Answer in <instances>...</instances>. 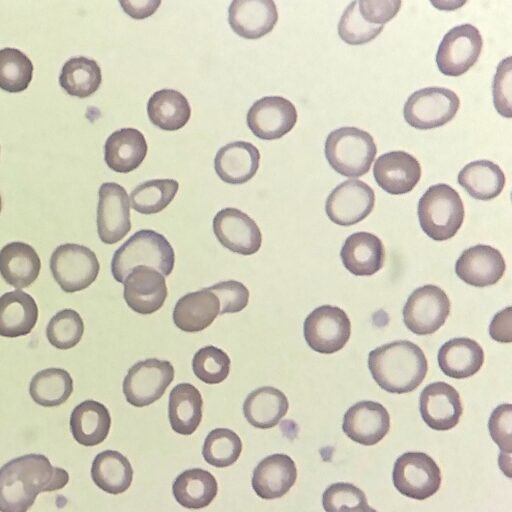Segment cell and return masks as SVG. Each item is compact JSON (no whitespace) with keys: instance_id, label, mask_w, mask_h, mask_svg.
<instances>
[{"instance_id":"obj_1","label":"cell","mask_w":512,"mask_h":512,"mask_svg":"<svg viewBox=\"0 0 512 512\" xmlns=\"http://www.w3.org/2000/svg\"><path fill=\"white\" fill-rule=\"evenodd\" d=\"M68 472L42 454L14 458L0 468V512H27L41 492L67 485Z\"/></svg>"},{"instance_id":"obj_2","label":"cell","mask_w":512,"mask_h":512,"mask_svg":"<svg viewBox=\"0 0 512 512\" xmlns=\"http://www.w3.org/2000/svg\"><path fill=\"white\" fill-rule=\"evenodd\" d=\"M368 367L380 388L389 393L403 394L415 390L423 382L428 362L418 345L400 340L370 351Z\"/></svg>"},{"instance_id":"obj_3","label":"cell","mask_w":512,"mask_h":512,"mask_svg":"<svg viewBox=\"0 0 512 512\" xmlns=\"http://www.w3.org/2000/svg\"><path fill=\"white\" fill-rule=\"evenodd\" d=\"M175 253L168 240L160 233L143 229L135 232L114 253L111 272L117 282L123 283L136 266L157 269L164 277L174 268Z\"/></svg>"},{"instance_id":"obj_4","label":"cell","mask_w":512,"mask_h":512,"mask_svg":"<svg viewBox=\"0 0 512 512\" xmlns=\"http://www.w3.org/2000/svg\"><path fill=\"white\" fill-rule=\"evenodd\" d=\"M464 216L462 199L448 184L430 186L419 199L420 226L433 240L445 241L454 237L462 226Z\"/></svg>"},{"instance_id":"obj_5","label":"cell","mask_w":512,"mask_h":512,"mask_svg":"<svg viewBox=\"0 0 512 512\" xmlns=\"http://www.w3.org/2000/svg\"><path fill=\"white\" fill-rule=\"evenodd\" d=\"M325 157L339 174L357 178L366 174L377 153L370 133L357 127H340L325 141Z\"/></svg>"},{"instance_id":"obj_6","label":"cell","mask_w":512,"mask_h":512,"mask_svg":"<svg viewBox=\"0 0 512 512\" xmlns=\"http://www.w3.org/2000/svg\"><path fill=\"white\" fill-rule=\"evenodd\" d=\"M459 107L460 99L454 91L443 87H426L408 97L403 116L411 127L429 130L450 122Z\"/></svg>"},{"instance_id":"obj_7","label":"cell","mask_w":512,"mask_h":512,"mask_svg":"<svg viewBox=\"0 0 512 512\" xmlns=\"http://www.w3.org/2000/svg\"><path fill=\"white\" fill-rule=\"evenodd\" d=\"M50 270L64 292L74 293L86 289L96 280L100 264L90 248L66 243L53 251Z\"/></svg>"},{"instance_id":"obj_8","label":"cell","mask_w":512,"mask_h":512,"mask_svg":"<svg viewBox=\"0 0 512 512\" xmlns=\"http://www.w3.org/2000/svg\"><path fill=\"white\" fill-rule=\"evenodd\" d=\"M392 480L402 495L425 500L439 490L442 477L439 466L428 454L406 452L396 459Z\"/></svg>"},{"instance_id":"obj_9","label":"cell","mask_w":512,"mask_h":512,"mask_svg":"<svg viewBox=\"0 0 512 512\" xmlns=\"http://www.w3.org/2000/svg\"><path fill=\"white\" fill-rule=\"evenodd\" d=\"M174 367L167 360L149 358L129 368L122 384L126 401L145 407L159 400L174 379Z\"/></svg>"},{"instance_id":"obj_10","label":"cell","mask_w":512,"mask_h":512,"mask_svg":"<svg viewBox=\"0 0 512 512\" xmlns=\"http://www.w3.org/2000/svg\"><path fill=\"white\" fill-rule=\"evenodd\" d=\"M303 333L306 343L314 351L332 354L347 344L351 335V322L341 308L322 305L306 317Z\"/></svg>"},{"instance_id":"obj_11","label":"cell","mask_w":512,"mask_h":512,"mask_svg":"<svg viewBox=\"0 0 512 512\" xmlns=\"http://www.w3.org/2000/svg\"><path fill=\"white\" fill-rule=\"evenodd\" d=\"M483 47V39L478 28L465 23L451 28L441 40L436 64L440 72L447 76H460L466 73L478 60Z\"/></svg>"},{"instance_id":"obj_12","label":"cell","mask_w":512,"mask_h":512,"mask_svg":"<svg viewBox=\"0 0 512 512\" xmlns=\"http://www.w3.org/2000/svg\"><path fill=\"white\" fill-rule=\"evenodd\" d=\"M450 300L440 287L428 284L414 290L403 308L405 326L414 334L436 332L450 314Z\"/></svg>"},{"instance_id":"obj_13","label":"cell","mask_w":512,"mask_h":512,"mask_svg":"<svg viewBox=\"0 0 512 512\" xmlns=\"http://www.w3.org/2000/svg\"><path fill=\"white\" fill-rule=\"evenodd\" d=\"M374 204L373 189L364 181L349 179L331 191L325 211L333 223L351 226L364 220L372 212Z\"/></svg>"},{"instance_id":"obj_14","label":"cell","mask_w":512,"mask_h":512,"mask_svg":"<svg viewBox=\"0 0 512 512\" xmlns=\"http://www.w3.org/2000/svg\"><path fill=\"white\" fill-rule=\"evenodd\" d=\"M97 232L105 244L122 240L131 229L130 201L124 187L115 182L103 183L98 191Z\"/></svg>"},{"instance_id":"obj_15","label":"cell","mask_w":512,"mask_h":512,"mask_svg":"<svg viewBox=\"0 0 512 512\" xmlns=\"http://www.w3.org/2000/svg\"><path fill=\"white\" fill-rule=\"evenodd\" d=\"M294 104L281 96H266L255 101L247 113V125L263 140H275L290 132L297 122Z\"/></svg>"},{"instance_id":"obj_16","label":"cell","mask_w":512,"mask_h":512,"mask_svg":"<svg viewBox=\"0 0 512 512\" xmlns=\"http://www.w3.org/2000/svg\"><path fill=\"white\" fill-rule=\"evenodd\" d=\"M213 232L223 247L241 255L255 254L262 244V234L256 222L236 208L217 212L213 219Z\"/></svg>"},{"instance_id":"obj_17","label":"cell","mask_w":512,"mask_h":512,"mask_svg":"<svg viewBox=\"0 0 512 512\" xmlns=\"http://www.w3.org/2000/svg\"><path fill=\"white\" fill-rule=\"evenodd\" d=\"M419 410L425 424L437 431L454 428L463 413L459 392L442 381L431 383L421 391Z\"/></svg>"},{"instance_id":"obj_18","label":"cell","mask_w":512,"mask_h":512,"mask_svg":"<svg viewBox=\"0 0 512 512\" xmlns=\"http://www.w3.org/2000/svg\"><path fill=\"white\" fill-rule=\"evenodd\" d=\"M123 297L136 313L148 315L159 310L168 295L165 277L154 268L134 267L123 281Z\"/></svg>"},{"instance_id":"obj_19","label":"cell","mask_w":512,"mask_h":512,"mask_svg":"<svg viewBox=\"0 0 512 512\" xmlns=\"http://www.w3.org/2000/svg\"><path fill=\"white\" fill-rule=\"evenodd\" d=\"M390 415L387 409L374 401H360L344 414L342 430L354 442L372 446L389 432Z\"/></svg>"},{"instance_id":"obj_20","label":"cell","mask_w":512,"mask_h":512,"mask_svg":"<svg viewBox=\"0 0 512 512\" xmlns=\"http://www.w3.org/2000/svg\"><path fill=\"white\" fill-rule=\"evenodd\" d=\"M373 175L378 186L385 192L392 195L406 194L419 182L421 166L413 155L395 150L376 159Z\"/></svg>"},{"instance_id":"obj_21","label":"cell","mask_w":512,"mask_h":512,"mask_svg":"<svg viewBox=\"0 0 512 512\" xmlns=\"http://www.w3.org/2000/svg\"><path fill=\"white\" fill-rule=\"evenodd\" d=\"M505 270L506 263L500 251L483 244L464 250L455 264L456 275L475 287L496 284L504 276Z\"/></svg>"},{"instance_id":"obj_22","label":"cell","mask_w":512,"mask_h":512,"mask_svg":"<svg viewBox=\"0 0 512 512\" xmlns=\"http://www.w3.org/2000/svg\"><path fill=\"white\" fill-rule=\"evenodd\" d=\"M278 20L272 0H234L228 8L232 30L245 39H258L271 32Z\"/></svg>"},{"instance_id":"obj_23","label":"cell","mask_w":512,"mask_h":512,"mask_svg":"<svg viewBox=\"0 0 512 512\" xmlns=\"http://www.w3.org/2000/svg\"><path fill=\"white\" fill-rule=\"evenodd\" d=\"M297 468L286 454H272L262 459L254 468L252 488L262 499L271 500L284 496L295 484Z\"/></svg>"},{"instance_id":"obj_24","label":"cell","mask_w":512,"mask_h":512,"mask_svg":"<svg viewBox=\"0 0 512 512\" xmlns=\"http://www.w3.org/2000/svg\"><path fill=\"white\" fill-rule=\"evenodd\" d=\"M340 257L344 267L353 275L371 276L383 267L385 249L376 235L356 232L346 238Z\"/></svg>"},{"instance_id":"obj_25","label":"cell","mask_w":512,"mask_h":512,"mask_svg":"<svg viewBox=\"0 0 512 512\" xmlns=\"http://www.w3.org/2000/svg\"><path fill=\"white\" fill-rule=\"evenodd\" d=\"M260 152L252 143L235 141L220 148L214 168L228 184H243L253 178L259 168Z\"/></svg>"},{"instance_id":"obj_26","label":"cell","mask_w":512,"mask_h":512,"mask_svg":"<svg viewBox=\"0 0 512 512\" xmlns=\"http://www.w3.org/2000/svg\"><path fill=\"white\" fill-rule=\"evenodd\" d=\"M219 314L217 296L203 288L182 296L175 304L172 317L177 328L196 333L209 327Z\"/></svg>"},{"instance_id":"obj_27","label":"cell","mask_w":512,"mask_h":512,"mask_svg":"<svg viewBox=\"0 0 512 512\" xmlns=\"http://www.w3.org/2000/svg\"><path fill=\"white\" fill-rule=\"evenodd\" d=\"M147 150L142 132L135 128H122L108 136L104 145V160L111 170L129 173L140 166Z\"/></svg>"},{"instance_id":"obj_28","label":"cell","mask_w":512,"mask_h":512,"mask_svg":"<svg viewBox=\"0 0 512 512\" xmlns=\"http://www.w3.org/2000/svg\"><path fill=\"white\" fill-rule=\"evenodd\" d=\"M40 269V257L27 243L11 242L0 250V275L16 289L30 286L37 279Z\"/></svg>"},{"instance_id":"obj_29","label":"cell","mask_w":512,"mask_h":512,"mask_svg":"<svg viewBox=\"0 0 512 512\" xmlns=\"http://www.w3.org/2000/svg\"><path fill=\"white\" fill-rule=\"evenodd\" d=\"M37 319V303L28 293L14 290L0 296V336H25L35 327Z\"/></svg>"},{"instance_id":"obj_30","label":"cell","mask_w":512,"mask_h":512,"mask_svg":"<svg viewBox=\"0 0 512 512\" xmlns=\"http://www.w3.org/2000/svg\"><path fill=\"white\" fill-rule=\"evenodd\" d=\"M484 363V351L475 340L460 337L445 342L438 351V364L448 377L464 379L476 374Z\"/></svg>"},{"instance_id":"obj_31","label":"cell","mask_w":512,"mask_h":512,"mask_svg":"<svg viewBox=\"0 0 512 512\" xmlns=\"http://www.w3.org/2000/svg\"><path fill=\"white\" fill-rule=\"evenodd\" d=\"M110 427V413L98 401L85 400L71 412L70 431L80 445L91 447L102 443L108 436Z\"/></svg>"},{"instance_id":"obj_32","label":"cell","mask_w":512,"mask_h":512,"mask_svg":"<svg viewBox=\"0 0 512 512\" xmlns=\"http://www.w3.org/2000/svg\"><path fill=\"white\" fill-rule=\"evenodd\" d=\"M289 402L279 389L263 386L249 393L243 403V413L249 424L259 429L275 427L286 415Z\"/></svg>"},{"instance_id":"obj_33","label":"cell","mask_w":512,"mask_h":512,"mask_svg":"<svg viewBox=\"0 0 512 512\" xmlns=\"http://www.w3.org/2000/svg\"><path fill=\"white\" fill-rule=\"evenodd\" d=\"M202 406V396L194 385H176L170 392L168 403L172 430L181 435L193 434L202 420Z\"/></svg>"},{"instance_id":"obj_34","label":"cell","mask_w":512,"mask_h":512,"mask_svg":"<svg viewBox=\"0 0 512 512\" xmlns=\"http://www.w3.org/2000/svg\"><path fill=\"white\" fill-rule=\"evenodd\" d=\"M458 183L471 197L488 201L502 192L506 178L499 165L489 160H476L460 170Z\"/></svg>"},{"instance_id":"obj_35","label":"cell","mask_w":512,"mask_h":512,"mask_svg":"<svg viewBox=\"0 0 512 512\" xmlns=\"http://www.w3.org/2000/svg\"><path fill=\"white\" fill-rule=\"evenodd\" d=\"M176 501L188 509H202L216 497L218 484L207 470L192 468L180 473L172 485Z\"/></svg>"},{"instance_id":"obj_36","label":"cell","mask_w":512,"mask_h":512,"mask_svg":"<svg viewBox=\"0 0 512 512\" xmlns=\"http://www.w3.org/2000/svg\"><path fill=\"white\" fill-rule=\"evenodd\" d=\"M91 477L98 488L117 495L130 487L133 469L123 454L115 450H105L95 456L91 466Z\"/></svg>"},{"instance_id":"obj_37","label":"cell","mask_w":512,"mask_h":512,"mask_svg":"<svg viewBox=\"0 0 512 512\" xmlns=\"http://www.w3.org/2000/svg\"><path fill=\"white\" fill-rule=\"evenodd\" d=\"M147 114L152 124L166 131H175L186 125L191 108L186 97L177 90L162 89L152 94L147 103Z\"/></svg>"},{"instance_id":"obj_38","label":"cell","mask_w":512,"mask_h":512,"mask_svg":"<svg viewBox=\"0 0 512 512\" xmlns=\"http://www.w3.org/2000/svg\"><path fill=\"white\" fill-rule=\"evenodd\" d=\"M73 392V379L62 368H47L37 372L29 384L32 400L43 407H55L68 400Z\"/></svg>"},{"instance_id":"obj_39","label":"cell","mask_w":512,"mask_h":512,"mask_svg":"<svg viewBox=\"0 0 512 512\" xmlns=\"http://www.w3.org/2000/svg\"><path fill=\"white\" fill-rule=\"evenodd\" d=\"M102 81L98 63L79 56L67 60L59 75L60 86L71 96L86 98L95 93Z\"/></svg>"},{"instance_id":"obj_40","label":"cell","mask_w":512,"mask_h":512,"mask_svg":"<svg viewBox=\"0 0 512 512\" xmlns=\"http://www.w3.org/2000/svg\"><path fill=\"white\" fill-rule=\"evenodd\" d=\"M179 183L174 179H153L136 186L130 194L132 208L141 214H156L174 199Z\"/></svg>"},{"instance_id":"obj_41","label":"cell","mask_w":512,"mask_h":512,"mask_svg":"<svg viewBox=\"0 0 512 512\" xmlns=\"http://www.w3.org/2000/svg\"><path fill=\"white\" fill-rule=\"evenodd\" d=\"M33 64L22 51L6 47L0 49V88L9 93L27 89L33 77Z\"/></svg>"},{"instance_id":"obj_42","label":"cell","mask_w":512,"mask_h":512,"mask_svg":"<svg viewBox=\"0 0 512 512\" xmlns=\"http://www.w3.org/2000/svg\"><path fill=\"white\" fill-rule=\"evenodd\" d=\"M242 451L240 437L231 429L216 428L204 440L202 455L204 460L217 468L234 464Z\"/></svg>"},{"instance_id":"obj_43","label":"cell","mask_w":512,"mask_h":512,"mask_svg":"<svg viewBox=\"0 0 512 512\" xmlns=\"http://www.w3.org/2000/svg\"><path fill=\"white\" fill-rule=\"evenodd\" d=\"M84 333V322L80 314L73 309L57 312L46 326L49 343L61 350L76 346Z\"/></svg>"},{"instance_id":"obj_44","label":"cell","mask_w":512,"mask_h":512,"mask_svg":"<svg viewBox=\"0 0 512 512\" xmlns=\"http://www.w3.org/2000/svg\"><path fill=\"white\" fill-rule=\"evenodd\" d=\"M230 364L227 353L212 345L200 348L192 359L195 376L207 384L223 382L229 375Z\"/></svg>"},{"instance_id":"obj_45","label":"cell","mask_w":512,"mask_h":512,"mask_svg":"<svg viewBox=\"0 0 512 512\" xmlns=\"http://www.w3.org/2000/svg\"><path fill=\"white\" fill-rule=\"evenodd\" d=\"M326 512H366L369 508L365 493L346 482L333 483L322 495Z\"/></svg>"},{"instance_id":"obj_46","label":"cell","mask_w":512,"mask_h":512,"mask_svg":"<svg viewBox=\"0 0 512 512\" xmlns=\"http://www.w3.org/2000/svg\"><path fill=\"white\" fill-rule=\"evenodd\" d=\"M384 25L366 22L359 13L358 1L351 2L338 23V35L347 44L362 45L372 41L383 30Z\"/></svg>"},{"instance_id":"obj_47","label":"cell","mask_w":512,"mask_h":512,"mask_svg":"<svg viewBox=\"0 0 512 512\" xmlns=\"http://www.w3.org/2000/svg\"><path fill=\"white\" fill-rule=\"evenodd\" d=\"M220 303V314L242 311L249 301V290L236 280L222 281L208 287Z\"/></svg>"},{"instance_id":"obj_48","label":"cell","mask_w":512,"mask_h":512,"mask_svg":"<svg viewBox=\"0 0 512 512\" xmlns=\"http://www.w3.org/2000/svg\"><path fill=\"white\" fill-rule=\"evenodd\" d=\"M491 438L498 445L501 454L510 455L512 451V405L501 404L496 407L488 421Z\"/></svg>"},{"instance_id":"obj_49","label":"cell","mask_w":512,"mask_h":512,"mask_svg":"<svg viewBox=\"0 0 512 512\" xmlns=\"http://www.w3.org/2000/svg\"><path fill=\"white\" fill-rule=\"evenodd\" d=\"M493 103L497 112L511 117V57L503 59L496 70L492 83Z\"/></svg>"},{"instance_id":"obj_50","label":"cell","mask_w":512,"mask_h":512,"mask_svg":"<svg viewBox=\"0 0 512 512\" xmlns=\"http://www.w3.org/2000/svg\"><path fill=\"white\" fill-rule=\"evenodd\" d=\"M402 2L399 0L389 1H358V10L362 18L374 25H384L398 13Z\"/></svg>"},{"instance_id":"obj_51","label":"cell","mask_w":512,"mask_h":512,"mask_svg":"<svg viewBox=\"0 0 512 512\" xmlns=\"http://www.w3.org/2000/svg\"><path fill=\"white\" fill-rule=\"evenodd\" d=\"M489 334L492 339L502 343H510L512 340V311L511 307H507L493 317Z\"/></svg>"},{"instance_id":"obj_52","label":"cell","mask_w":512,"mask_h":512,"mask_svg":"<svg viewBox=\"0 0 512 512\" xmlns=\"http://www.w3.org/2000/svg\"><path fill=\"white\" fill-rule=\"evenodd\" d=\"M123 10L134 19H144L151 16L160 6L161 1L138 0L120 1Z\"/></svg>"},{"instance_id":"obj_53","label":"cell","mask_w":512,"mask_h":512,"mask_svg":"<svg viewBox=\"0 0 512 512\" xmlns=\"http://www.w3.org/2000/svg\"><path fill=\"white\" fill-rule=\"evenodd\" d=\"M366 512H377L374 508L370 507L368 508V510Z\"/></svg>"},{"instance_id":"obj_54","label":"cell","mask_w":512,"mask_h":512,"mask_svg":"<svg viewBox=\"0 0 512 512\" xmlns=\"http://www.w3.org/2000/svg\"><path fill=\"white\" fill-rule=\"evenodd\" d=\"M1 209H2V199H1V195H0V212H1Z\"/></svg>"}]
</instances>
